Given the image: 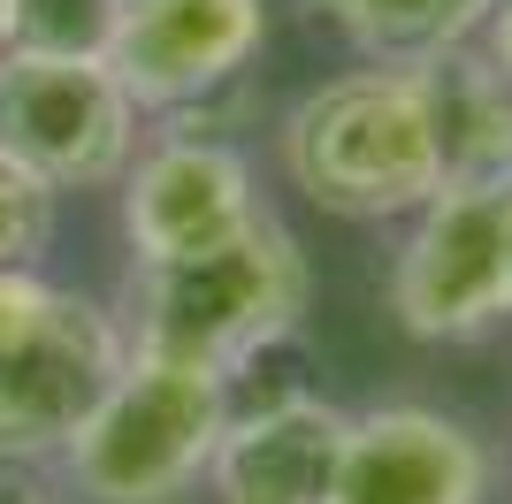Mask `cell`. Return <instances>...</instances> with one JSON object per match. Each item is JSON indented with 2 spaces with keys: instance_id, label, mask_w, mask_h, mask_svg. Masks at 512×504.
I'll list each match as a JSON object with an SVG mask.
<instances>
[{
  "instance_id": "obj_6",
  "label": "cell",
  "mask_w": 512,
  "mask_h": 504,
  "mask_svg": "<svg viewBox=\"0 0 512 504\" xmlns=\"http://www.w3.org/2000/svg\"><path fill=\"white\" fill-rule=\"evenodd\" d=\"M138 138L146 115L115 84L107 54H31V46L0 54V153L31 168L54 199L123 184Z\"/></svg>"
},
{
  "instance_id": "obj_5",
  "label": "cell",
  "mask_w": 512,
  "mask_h": 504,
  "mask_svg": "<svg viewBox=\"0 0 512 504\" xmlns=\"http://www.w3.org/2000/svg\"><path fill=\"white\" fill-rule=\"evenodd\" d=\"M390 321L421 344H482L512 321V176L451 184L406 214L390 252Z\"/></svg>"
},
{
  "instance_id": "obj_11",
  "label": "cell",
  "mask_w": 512,
  "mask_h": 504,
  "mask_svg": "<svg viewBox=\"0 0 512 504\" xmlns=\"http://www.w3.org/2000/svg\"><path fill=\"white\" fill-rule=\"evenodd\" d=\"M413 77H421V100H428L444 191L512 176V84H505V69L467 39V46H444V54H421Z\"/></svg>"
},
{
  "instance_id": "obj_14",
  "label": "cell",
  "mask_w": 512,
  "mask_h": 504,
  "mask_svg": "<svg viewBox=\"0 0 512 504\" xmlns=\"http://www.w3.org/2000/svg\"><path fill=\"white\" fill-rule=\"evenodd\" d=\"M54 245V191L0 153V275L39 268V252Z\"/></svg>"
},
{
  "instance_id": "obj_13",
  "label": "cell",
  "mask_w": 512,
  "mask_h": 504,
  "mask_svg": "<svg viewBox=\"0 0 512 504\" xmlns=\"http://www.w3.org/2000/svg\"><path fill=\"white\" fill-rule=\"evenodd\" d=\"M123 23V0H16L8 8V46L31 54H107Z\"/></svg>"
},
{
  "instance_id": "obj_3",
  "label": "cell",
  "mask_w": 512,
  "mask_h": 504,
  "mask_svg": "<svg viewBox=\"0 0 512 504\" xmlns=\"http://www.w3.org/2000/svg\"><path fill=\"white\" fill-rule=\"evenodd\" d=\"M130 336L115 306L69 291L39 268L0 275V459L54 466L123 375Z\"/></svg>"
},
{
  "instance_id": "obj_8",
  "label": "cell",
  "mask_w": 512,
  "mask_h": 504,
  "mask_svg": "<svg viewBox=\"0 0 512 504\" xmlns=\"http://www.w3.org/2000/svg\"><path fill=\"white\" fill-rule=\"evenodd\" d=\"M115 207H123L130 268H153L237 237L260 214V184L253 161L214 130H146L115 184Z\"/></svg>"
},
{
  "instance_id": "obj_1",
  "label": "cell",
  "mask_w": 512,
  "mask_h": 504,
  "mask_svg": "<svg viewBox=\"0 0 512 504\" xmlns=\"http://www.w3.org/2000/svg\"><path fill=\"white\" fill-rule=\"evenodd\" d=\"M306 298H314V260L260 207L222 245L130 268L123 298H115V321H123L130 352L184 359V367H207V375L237 382L276 344L299 336Z\"/></svg>"
},
{
  "instance_id": "obj_4",
  "label": "cell",
  "mask_w": 512,
  "mask_h": 504,
  "mask_svg": "<svg viewBox=\"0 0 512 504\" xmlns=\"http://www.w3.org/2000/svg\"><path fill=\"white\" fill-rule=\"evenodd\" d=\"M222 428H230L222 375L130 352L54 466H62V489L85 504H176L207 482Z\"/></svg>"
},
{
  "instance_id": "obj_2",
  "label": "cell",
  "mask_w": 512,
  "mask_h": 504,
  "mask_svg": "<svg viewBox=\"0 0 512 504\" xmlns=\"http://www.w3.org/2000/svg\"><path fill=\"white\" fill-rule=\"evenodd\" d=\"M276 161L299 199L344 222H406L444 191L413 62H360L299 92L276 130Z\"/></svg>"
},
{
  "instance_id": "obj_7",
  "label": "cell",
  "mask_w": 512,
  "mask_h": 504,
  "mask_svg": "<svg viewBox=\"0 0 512 504\" xmlns=\"http://www.w3.org/2000/svg\"><path fill=\"white\" fill-rule=\"evenodd\" d=\"M268 46V0H123L107 69L146 130H214Z\"/></svg>"
},
{
  "instance_id": "obj_10",
  "label": "cell",
  "mask_w": 512,
  "mask_h": 504,
  "mask_svg": "<svg viewBox=\"0 0 512 504\" xmlns=\"http://www.w3.org/2000/svg\"><path fill=\"white\" fill-rule=\"evenodd\" d=\"M344 420L352 413L321 390H268V398L230 390V428L207 466L214 504H329Z\"/></svg>"
},
{
  "instance_id": "obj_17",
  "label": "cell",
  "mask_w": 512,
  "mask_h": 504,
  "mask_svg": "<svg viewBox=\"0 0 512 504\" xmlns=\"http://www.w3.org/2000/svg\"><path fill=\"white\" fill-rule=\"evenodd\" d=\"M8 8H16V0H0V54H8Z\"/></svg>"
},
{
  "instance_id": "obj_16",
  "label": "cell",
  "mask_w": 512,
  "mask_h": 504,
  "mask_svg": "<svg viewBox=\"0 0 512 504\" xmlns=\"http://www.w3.org/2000/svg\"><path fill=\"white\" fill-rule=\"evenodd\" d=\"M0 504H62V497H46V489H16V482H0Z\"/></svg>"
},
{
  "instance_id": "obj_12",
  "label": "cell",
  "mask_w": 512,
  "mask_h": 504,
  "mask_svg": "<svg viewBox=\"0 0 512 504\" xmlns=\"http://www.w3.org/2000/svg\"><path fill=\"white\" fill-rule=\"evenodd\" d=\"M299 8L329 23L360 62H421L482 39L490 23V0H299Z\"/></svg>"
},
{
  "instance_id": "obj_15",
  "label": "cell",
  "mask_w": 512,
  "mask_h": 504,
  "mask_svg": "<svg viewBox=\"0 0 512 504\" xmlns=\"http://www.w3.org/2000/svg\"><path fill=\"white\" fill-rule=\"evenodd\" d=\"M482 54H490L497 69H505V84H512V0H490V23H482Z\"/></svg>"
},
{
  "instance_id": "obj_9",
  "label": "cell",
  "mask_w": 512,
  "mask_h": 504,
  "mask_svg": "<svg viewBox=\"0 0 512 504\" xmlns=\"http://www.w3.org/2000/svg\"><path fill=\"white\" fill-rule=\"evenodd\" d=\"M497 459L444 405H367L344 420L329 504H490Z\"/></svg>"
}]
</instances>
